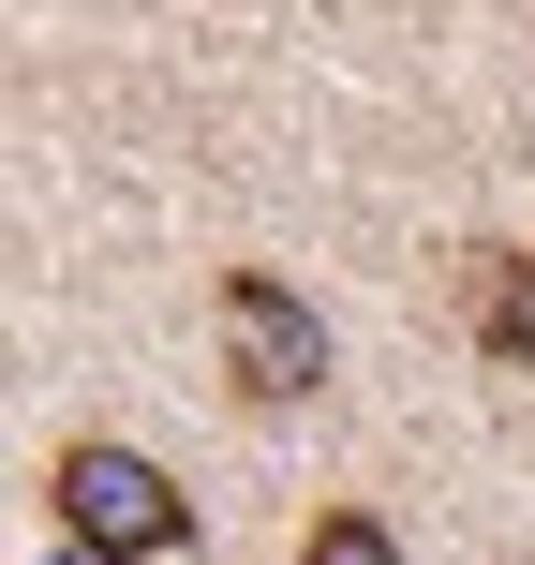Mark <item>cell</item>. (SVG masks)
Returning <instances> with one entry per match:
<instances>
[{"label": "cell", "instance_id": "1", "mask_svg": "<svg viewBox=\"0 0 535 565\" xmlns=\"http://www.w3.org/2000/svg\"><path fill=\"white\" fill-rule=\"evenodd\" d=\"M60 521H75L89 565H164L194 536V507L164 491V461H135V447H60Z\"/></svg>", "mask_w": 535, "mask_h": 565}, {"label": "cell", "instance_id": "4", "mask_svg": "<svg viewBox=\"0 0 535 565\" xmlns=\"http://www.w3.org/2000/svg\"><path fill=\"white\" fill-rule=\"evenodd\" d=\"M298 565H402V536H387V521H312Z\"/></svg>", "mask_w": 535, "mask_h": 565}, {"label": "cell", "instance_id": "3", "mask_svg": "<svg viewBox=\"0 0 535 565\" xmlns=\"http://www.w3.org/2000/svg\"><path fill=\"white\" fill-rule=\"evenodd\" d=\"M477 328H491V358H521V342H535V268H491V312H477Z\"/></svg>", "mask_w": 535, "mask_h": 565}, {"label": "cell", "instance_id": "2", "mask_svg": "<svg viewBox=\"0 0 535 565\" xmlns=\"http://www.w3.org/2000/svg\"><path fill=\"white\" fill-rule=\"evenodd\" d=\"M224 358H238L254 402H298L312 372H328V328H312V298H282L268 268H238V282H224Z\"/></svg>", "mask_w": 535, "mask_h": 565}]
</instances>
